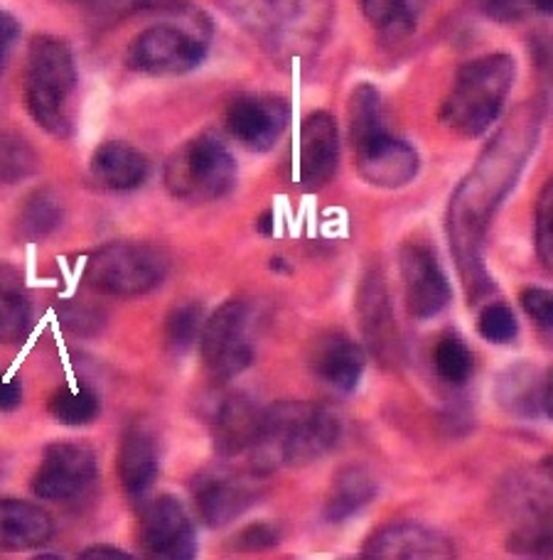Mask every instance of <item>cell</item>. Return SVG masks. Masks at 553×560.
<instances>
[{"instance_id":"cell-8","label":"cell","mask_w":553,"mask_h":560,"mask_svg":"<svg viewBox=\"0 0 553 560\" xmlns=\"http://www.w3.org/2000/svg\"><path fill=\"white\" fill-rule=\"evenodd\" d=\"M170 271L163 248L136 238L104 244L87 258L84 280L99 293L114 298H140L155 290Z\"/></svg>"},{"instance_id":"cell-39","label":"cell","mask_w":553,"mask_h":560,"mask_svg":"<svg viewBox=\"0 0 553 560\" xmlns=\"http://www.w3.org/2000/svg\"><path fill=\"white\" fill-rule=\"evenodd\" d=\"M278 538L280 536H278L276 526L261 522V524H254V526H246L244 532H241L234 538V544H237L239 551L254 553V551H268V548L278 546Z\"/></svg>"},{"instance_id":"cell-30","label":"cell","mask_w":553,"mask_h":560,"mask_svg":"<svg viewBox=\"0 0 553 560\" xmlns=\"http://www.w3.org/2000/svg\"><path fill=\"white\" fill-rule=\"evenodd\" d=\"M205 317L199 303H180L168 313L165 319V347L173 354H185L189 347L197 345L199 332H203Z\"/></svg>"},{"instance_id":"cell-35","label":"cell","mask_w":553,"mask_h":560,"mask_svg":"<svg viewBox=\"0 0 553 560\" xmlns=\"http://www.w3.org/2000/svg\"><path fill=\"white\" fill-rule=\"evenodd\" d=\"M82 3L89 13H94L96 18L104 20H116V18H126L134 13H143V10L163 5L165 0H77Z\"/></svg>"},{"instance_id":"cell-43","label":"cell","mask_w":553,"mask_h":560,"mask_svg":"<svg viewBox=\"0 0 553 560\" xmlns=\"http://www.w3.org/2000/svg\"><path fill=\"white\" fill-rule=\"evenodd\" d=\"M256 229L261 234H266V236H270V232H274V229H270V214L266 212V214H261L258 217V222H256Z\"/></svg>"},{"instance_id":"cell-28","label":"cell","mask_w":553,"mask_h":560,"mask_svg":"<svg viewBox=\"0 0 553 560\" xmlns=\"http://www.w3.org/2000/svg\"><path fill=\"white\" fill-rule=\"evenodd\" d=\"M426 3L428 0H361V10L381 35L401 39L414 33Z\"/></svg>"},{"instance_id":"cell-32","label":"cell","mask_w":553,"mask_h":560,"mask_svg":"<svg viewBox=\"0 0 553 560\" xmlns=\"http://www.w3.org/2000/svg\"><path fill=\"white\" fill-rule=\"evenodd\" d=\"M477 332L489 345H509L517 339L519 325L511 307L495 303L482 310L477 317Z\"/></svg>"},{"instance_id":"cell-25","label":"cell","mask_w":553,"mask_h":560,"mask_svg":"<svg viewBox=\"0 0 553 560\" xmlns=\"http://www.w3.org/2000/svg\"><path fill=\"white\" fill-rule=\"evenodd\" d=\"M497 392H499L502 406H505L511 416L537 418L539 411L546 416L551 411L549 376L544 378V382H539L534 366L511 369V372L502 376Z\"/></svg>"},{"instance_id":"cell-36","label":"cell","mask_w":553,"mask_h":560,"mask_svg":"<svg viewBox=\"0 0 553 560\" xmlns=\"http://www.w3.org/2000/svg\"><path fill=\"white\" fill-rule=\"evenodd\" d=\"M67 329H72L77 335H94L104 327V313L94 305L87 303H69L62 307L59 315Z\"/></svg>"},{"instance_id":"cell-17","label":"cell","mask_w":553,"mask_h":560,"mask_svg":"<svg viewBox=\"0 0 553 560\" xmlns=\"http://www.w3.org/2000/svg\"><path fill=\"white\" fill-rule=\"evenodd\" d=\"M367 560H440L456 558V546L436 528L414 522L381 526L361 548Z\"/></svg>"},{"instance_id":"cell-2","label":"cell","mask_w":553,"mask_h":560,"mask_svg":"<svg viewBox=\"0 0 553 560\" xmlns=\"http://www.w3.org/2000/svg\"><path fill=\"white\" fill-rule=\"evenodd\" d=\"M342 423L332 408L315 401H278L264 408L251 469L270 475L276 469L308 467L339 443Z\"/></svg>"},{"instance_id":"cell-26","label":"cell","mask_w":553,"mask_h":560,"mask_svg":"<svg viewBox=\"0 0 553 560\" xmlns=\"http://www.w3.org/2000/svg\"><path fill=\"white\" fill-rule=\"evenodd\" d=\"M33 305L15 271L0 266V345H15L27 335Z\"/></svg>"},{"instance_id":"cell-4","label":"cell","mask_w":553,"mask_h":560,"mask_svg":"<svg viewBox=\"0 0 553 560\" xmlns=\"http://www.w3.org/2000/svg\"><path fill=\"white\" fill-rule=\"evenodd\" d=\"M515 77L517 62L509 55H485L462 65L440 106V121L462 138L485 136L505 108Z\"/></svg>"},{"instance_id":"cell-19","label":"cell","mask_w":553,"mask_h":560,"mask_svg":"<svg viewBox=\"0 0 553 560\" xmlns=\"http://www.w3.org/2000/svg\"><path fill=\"white\" fill-rule=\"evenodd\" d=\"M116 475L130 499H146L160 475V447L155 435L143 425H130L118 440Z\"/></svg>"},{"instance_id":"cell-14","label":"cell","mask_w":553,"mask_h":560,"mask_svg":"<svg viewBox=\"0 0 553 560\" xmlns=\"http://www.w3.org/2000/svg\"><path fill=\"white\" fill-rule=\"evenodd\" d=\"M352 153H355V165L361 179L381 189L406 187L414 183L420 170L416 148L404 138L389 133V128H381V131L352 143Z\"/></svg>"},{"instance_id":"cell-33","label":"cell","mask_w":553,"mask_h":560,"mask_svg":"<svg viewBox=\"0 0 553 560\" xmlns=\"http://www.w3.org/2000/svg\"><path fill=\"white\" fill-rule=\"evenodd\" d=\"M477 5L482 13L489 18L502 20V23H511V20H525L537 13H549L551 0H470Z\"/></svg>"},{"instance_id":"cell-37","label":"cell","mask_w":553,"mask_h":560,"mask_svg":"<svg viewBox=\"0 0 553 560\" xmlns=\"http://www.w3.org/2000/svg\"><path fill=\"white\" fill-rule=\"evenodd\" d=\"M521 307H525V313L534 319V323L544 329V332H551V325H553V303H551V293L546 288H527L521 290V298H519Z\"/></svg>"},{"instance_id":"cell-29","label":"cell","mask_w":553,"mask_h":560,"mask_svg":"<svg viewBox=\"0 0 553 560\" xmlns=\"http://www.w3.org/2000/svg\"><path fill=\"white\" fill-rule=\"evenodd\" d=\"M49 416H53L57 423L69 425V428H82L96 420L99 411H102V404H99V396L94 388L87 384L79 386H65L57 388L49 398Z\"/></svg>"},{"instance_id":"cell-11","label":"cell","mask_w":553,"mask_h":560,"mask_svg":"<svg viewBox=\"0 0 553 560\" xmlns=\"http://www.w3.org/2000/svg\"><path fill=\"white\" fill-rule=\"evenodd\" d=\"M138 546L155 560H187L197 551V532L185 504L160 494L143 504L138 516Z\"/></svg>"},{"instance_id":"cell-16","label":"cell","mask_w":553,"mask_h":560,"mask_svg":"<svg viewBox=\"0 0 553 560\" xmlns=\"http://www.w3.org/2000/svg\"><path fill=\"white\" fill-rule=\"evenodd\" d=\"M357 313L369 352L384 366H396L401 357L399 327L394 319V310H391L387 280L379 268H371L361 278L357 290Z\"/></svg>"},{"instance_id":"cell-42","label":"cell","mask_w":553,"mask_h":560,"mask_svg":"<svg viewBox=\"0 0 553 560\" xmlns=\"http://www.w3.org/2000/svg\"><path fill=\"white\" fill-rule=\"evenodd\" d=\"M82 560H130V553L120 551V548H114V546H92L87 548V551H82V556H79Z\"/></svg>"},{"instance_id":"cell-15","label":"cell","mask_w":553,"mask_h":560,"mask_svg":"<svg viewBox=\"0 0 553 560\" xmlns=\"http://www.w3.org/2000/svg\"><path fill=\"white\" fill-rule=\"evenodd\" d=\"M288 118L290 108L280 96L244 94L227 106L224 124L229 136L241 145L254 153H266L284 136Z\"/></svg>"},{"instance_id":"cell-24","label":"cell","mask_w":553,"mask_h":560,"mask_svg":"<svg viewBox=\"0 0 553 560\" xmlns=\"http://www.w3.org/2000/svg\"><path fill=\"white\" fill-rule=\"evenodd\" d=\"M379 494L377 479L371 477L369 469L361 465H347L332 477V485L327 489L323 516L330 524H342L347 518L357 516L375 502Z\"/></svg>"},{"instance_id":"cell-6","label":"cell","mask_w":553,"mask_h":560,"mask_svg":"<svg viewBox=\"0 0 553 560\" xmlns=\"http://www.w3.org/2000/svg\"><path fill=\"white\" fill-rule=\"evenodd\" d=\"M209 23L203 13H180L138 33L126 52V65L140 74L177 77L205 62Z\"/></svg>"},{"instance_id":"cell-22","label":"cell","mask_w":553,"mask_h":560,"mask_svg":"<svg viewBox=\"0 0 553 560\" xmlns=\"http://www.w3.org/2000/svg\"><path fill=\"white\" fill-rule=\"evenodd\" d=\"M92 177L111 192H130L146 183L150 175V163L146 153L126 140H106L92 155Z\"/></svg>"},{"instance_id":"cell-18","label":"cell","mask_w":553,"mask_h":560,"mask_svg":"<svg viewBox=\"0 0 553 560\" xmlns=\"http://www.w3.org/2000/svg\"><path fill=\"white\" fill-rule=\"evenodd\" d=\"M339 165V131L327 112L310 114L300 126V183L325 187Z\"/></svg>"},{"instance_id":"cell-7","label":"cell","mask_w":553,"mask_h":560,"mask_svg":"<svg viewBox=\"0 0 553 560\" xmlns=\"http://www.w3.org/2000/svg\"><path fill=\"white\" fill-rule=\"evenodd\" d=\"M165 187L175 199L205 205L227 197L237 185V160L221 138L199 133L185 140L165 163Z\"/></svg>"},{"instance_id":"cell-41","label":"cell","mask_w":553,"mask_h":560,"mask_svg":"<svg viewBox=\"0 0 553 560\" xmlns=\"http://www.w3.org/2000/svg\"><path fill=\"white\" fill-rule=\"evenodd\" d=\"M23 404V384L20 378H5L0 374V413H10Z\"/></svg>"},{"instance_id":"cell-5","label":"cell","mask_w":553,"mask_h":560,"mask_svg":"<svg viewBox=\"0 0 553 560\" xmlns=\"http://www.w3.org/2000/svg\"><path fill=\"white\" fill-rule=\"evenodd\" d=\"M237 23L278 52H308L327 35L332 0H224Z\"/></svg>"},{"instance_id":"cell-40","label":"cell","mask_w":553,"mask_h":560,"mask_svg":"<svg viewBox=\"0 0 553 560\" xmlns=\"http://www.w3.org/2000/svg\"><path fill=\"white\" fill-rule=\"evenodd\" d=\"M18 35H20V25L18 20L8 13V10L0 8V74H3V69L10 59V52H13V47L18 43Z\"/></svg>"},{"instance_id":"cell-23","label":"cell","mask_w":553,"mask_h":560,"mask_svg":"<svg viewBox=\"0 0 553 560\" xmlns=\"http://www.w3.org/2000/svg\"><path fill=\"white\" fill-rule=\"evenodd\" d=\"M55 534V522L43 506L23 499H0V551L43 548Z\"/></svg>"},{"instance_id":"cell-31","label":"cell","mask_w":553,"mask_h":560,"mask_svg":"<svg viewBox=\"0 0 553 560\" xmlns=\"http://www.w3.org/2000/svg\"><path fill=\"white\" fill-rule=\"evenodd\" d=\"M436 374L452 386L470 382L472 376V354L462 339L456 335H446L434 349Z\"/></svg>"},{"instance_id":"cell-34","label":"cell","mask_w":553,"mask_h":560,"mask_svg":"<svg viewBox=\"0 0 553 560\" xmlns=\"http://www.w3.org/2000/svg\"><path fill=\"white\" fill-rule=\"evenodd\" d=\"M534 238H537V252L541 264H544L546 271H551V261H553V229H551V219H553V187L551 183L544 185L539 195V202L534 207Z\"/></svg>"},{"instance_id":"cell-9","label":"cell","mask_w":553,"mask_h":560,"mask_svg":"<svg viewBox=\"0 0 553 560\" xmlns=\"http://www.w3.org/2000/svg\"><path fill=\"white\" fill-rule=\"evenodd\" d=\"M199 354L205 372L217 384L246 372L254 362V342H251V307L244 300H227L205 319L199 332Z\"/></svg>"},{"instance_id":"cell-20","label":"cell","mask_w":553,"mask_h":560,"mask_svg":"<svg viewBox=\"0 0 553 560\" xmlns=\"http://www.w3.org/2000/svg\"><path fill=\"white\" fill-rule=\"evenodd\" d=\"M261 413L264 408H258L254 398L246 394H229L221 398L212 413V445L217 455H249V450L256 443Z\"/></svg>"},{"instance_id":"cell-10","label":"cell","mask_w":553,"mask_h":560,"mask_svg":"<svg viewBox=\"0 0 553 560\" xmlns=\"http://www.w3.org/2000/svg\"><path fill=\"white\" fill-rule=\"evenodd\" d=\"M399 271L411 317L434 319L450 305V280L442 271L436 248L424 238H408L401 244Z\"/></svg>"},{"instance_id":"cell-13","label":"cell","mask_w":553,"mask_h":560,"mask_svg":"<svg viewBox=\"0 0 553 560\" xmlns=\"http://www.w3.org/2000/svg\"><path fill=\"white\" fill-rule=\"evenodd\" d=\"M96 479V455L82 443H55L45 450L33 477V492L45 502H72Z\"/></svg>"},{"instance_id":"cell-1","label":"cell","mask_w":553,"mask_h":560,"mask_svg":"<svg viewBox=\"0 0 553 560\" xmlns=\"http://www.w3.org/2000/svg\"><path fill=\"white\" fill-rule=\"evenodd\" d=\"M537 131L539 114L537 108L531 112V106H527L521 112V118L511 121L497 136L495 143L485 150L480 165L472 170V175L452 195L448 217L450 244L458 256L460 271L470 293H480V285L487 283L485 268L480 261V248L499 202L515 187L519 170L527 163L531 145L537 143Z\"/></svg>"},{"instance_id":"cell-3","label":"cell","mask_w":553,"mask_h":560,"mask_svg":"<svg viewBox=\"0 0 553 560\" xmlns=\"http://www.w3.org/2000/svg\"><path fill=\"white\" fill-rule=\"evenodd\" d=\"M79 72L72 47L62 37L37 35L27 47L25 106L33 121L55 138L74 131V96Z\"/></svg>"},{"instance_id":"cell-12","label":"cell","mask_w":553,"mask_h":560,"mask_svg":"<svg viewBox=\"0 0 553 560\" xmlns=\"http://www.w3.org/2000/svg\"><path fill=\"white\" fill-rule=\"evenodd\" d=\"M266 475L256 472H199L193 479V502L197 516L209 528H221L237 522L241 514H246L254 506L264 487L261 479Z\"/></svg>"},{"instance_id":"cell-21","label":"cell","mask_w":553,"mask_h":560,"mask_svg":"<svg viewBox=\"0 0 553 560\" xmlns=\"http://www.w3.org/2000/svg\"><path fill=\"white\" fill-rule=\"evenodd\" d=\"M313 374L337 392H355L367 366V354L361 345L347 335H327L315 345L310 354Z\"/></svg>"},{"instance_id":"cell-27","label":"cell","mask_w":553,"mask_h":560,"mask_svg":"<svg viewBox=\"0 0 553 560\" xmlns=\"http://www.w3.org/2000/svg\"><path fill=\"white\" fill-rule=\"evenodd\" d=\"M65 209L55 192L49 189H37L30 195L23 207H20L15 219V232L25 242H39V238L53 236L62 226Z\"/></svg>"},{"instance_id":"cell-38","label":"cell","mask_w":553,"mask_h":560,"mask_svg":"<svg viewBox=\"0 0 553 560\" xmlns=\"http://www.w3.org/2000/svg\"><path fill=\"white\" fill-rule=\"evenodd\" d=\"M33 170V153L27 145L0 143V175L5 179H20Z\"/></svg>"}]
</instances>
